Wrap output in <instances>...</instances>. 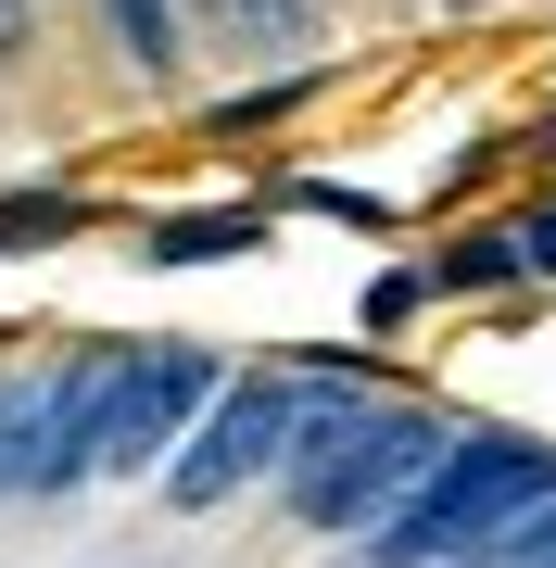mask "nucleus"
I'll list each match as a JSON object with an SVG mask.
<instances>
[{"mask_svg":"<svg viewBox=\"0 0 556 568\" xmlns=\"http://www.w3.org/2000/svg\"><path fill=\"white\" fill-rule=\"evenodd\" d=\"M506 265H532V253H518V241H468V253L443 265V278H506Z\"/></svg>","mask_w":556,"mask_h":568,"instance_id":"obj_8","label":"nucleus"},{"mask_svg":"<svg viewBox=\"0 0 556 568\" xmlns=\"http://www.w3.org/2000/svg\"><path fill=\"white\" fill-rule=\"evenodd\" d=\"M556 493V455L506 443V429H455V455L405 493V518L380 530V568H443V556H494L518 518Z\"/></svg>","mask_w":556,"mask_h":568,"instance_id":"obj_2","label":"nucleus"},{"mask_svg":"<svg viewBox=\"0 0 556 568\" xmlns=\"http://www.w3.org/2000/svg\"><path fill=\"white\" fill-rule=\"evenodd\" d=\"M253 241H266L253 215H178V227H165L152 253H165V265H203V253H253Z\"/></svg>","mask_w":556,"mask_h":568,"instance_id":"obj_6","label":"nucleus"},{"mask_svg":"<svg viewBox=\"0 0 556 568\" xmlns=\"http://www.w3.org/2000/svg\"><path fill=\"white\" fill-rule=\"evenodd\" d=\"M481 568H556V493H544V506L518 518V530H506V544L481 556Z\"/></svg>","mask_w":556,"mask_h":568,"instance_id":"obj_7","label":"nucleus"},{"mask_svg":"<svg viewBox=\"0 0 556 568\" xmlns=\"http://www.w3.org/2000/svg\"><path fill=\"white\" fill-rule=\"evenodd\" d=\"M518 253H532V265H556V215H532V227H518Z\"/></svg>","mask_w":556,"mask_h":568,"instance_id":"obj_9","label":"nucleus"},{"mask_svg":"<svg viewBox=\"0 0 556 568\" xmlns=\"http://www.w3.org/2000/svg\"><path fill=\"white\" fill-rule=\"evenodd\" d=\"M291 429H304V379H228L203 405V429L165 455V493H178V506H228L241 480L291 467Z\"/></svg>","mask_w":556,"mask_h":568,"instance_id":"obj_4","label":"nucleus"},{"mask_svg":"<svg viewBox=\"0 0 556 568\" xmlns=\"http://www.w3.org/2000/svg\"><path fill=\"white\" fill-rule=\"evenodd\" d=\"M443 455H455V429H443L431 405H380V417L342 443L330 480H304V493H291V518H304V530H367V544H380V530L405 518V493L431 480Z\"/></svg>","mask_w":556,"mask_h":568,"instance_id":"obj_3","label":"nucleus"},{"mask_svg":"<svg viewBox=\"0 0 556 568\" xmlns=\"http://www.w3.org/2000/svg\"><path fill=\"white\" fill-rule=\"evenodd\" d=\"M51 443H63V379H13L0 392V493H51Z\"/></svg>","mask_w":556,"mask_h":568,"instance_id":"obj_5","label":"nucleus"},{"mask_svg":"<svg viewBox=\"0 0 556 568\" xmlns=\"http://www.w3.org/2000/svg\"><path fill=\"white\" fill-rule=\"evenodd\" d=\"M215 392H228V379H215L203 354H77V366H63V443H51V480L178 455V429H203Z\"/></svg>","mask_w":556,"mask_h":568,"instance_id":"obj_1","label":"nucleus"}]
</instances>
